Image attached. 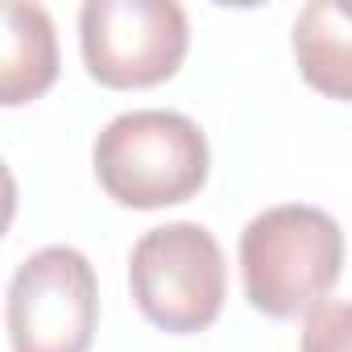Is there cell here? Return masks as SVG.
<instances>
[{
  "instance_id": "cell-5",
  "label": "cell",
  "mask_w": 352,
  "mask_h": 352,
  "mask_svg": "<svg viewBox=\"0 0 352 352\" xmlns=\"http://www.w3.org/2000/svg\"><path fill=\"white\" fill-rule=\"evenodd\" d=\"M13 352H87L100 319L91 261L71 245L30 253L9 282Z\"/></svg>"
},
{
  "instance_id": "cell-4",
  "label": "cell",
  "mask_w": 352,
  "mask_h": 352,
  "mask_svg": "<svg viewBox=\"0 0 352 352\" xmlns=\"http://www.w3.org/2000/svg\"><path fill=\"white\" fill-rule=\"evenodd\" d=\"M187 13L174 0H87L79 46L96 83L129 91L166 83L187 58Z\"/></svg>"
},
{
  "instance_id": "cell-3",
  "label": "cell",
  "mask_w": 352,
  "mask_h": 352,
  "mask_svg": "<svg viewBox=\"0 0 352 352\" xmlns=\"http://www.w3.org/2000/svg\"><path fill=\"white\" fill-rule=\"evenodd\" d=\"M129 286L137 311L174 336L204 331L224 311L228 270L220 241L191 220L149 228L129 257Z\"/></svg>"
},
{
  "instance_id": "cell-6",
  "label": "cell",
  "mask_w": 352,
  "mask_h": 352,
  "mask_svg": "<svg viewBox=\"0 0 352 352\" xmlns=\"http://www.w3.org/2000/svg\"><path fill=\"white\" fill-rule=\"evenodd\" d=\"M58 79V38L42 5H5L0 34V100L9 108L38 100Z\"/></svg>"
},
{
  "instance_id": "cell-1",
  "label": "cell",
  "mask_w": 352,
  "mask_h": 352,
  "mask_svg": "<svg viewBox=\"0 0 352 352\" xmlns=\"http://www.w3.org/2000/svg\"><path fill=\"white\" fill-rule=\"evenodd\" d=\"M344 270L340 224L311 204H282L241 232L245 298L270 319H298L323 307Z\"/></svg>"
},
{
  "instance_id": "cell-7",
  "label": "cell",
  "mask_w": 352,
  "mask_h": 352,
  "mask_svg": "<svg viewBox=\"0 0 352 352\" xmlns=\"http://www.w3.org/2000/svg\"><path fill=\"white\" fill-rule=\"evenodd\" d=\"M294 58L315 91L352 100V0H311L294 21Z\"/></svg>"
},
{
  "instance_id": "cell-8",
  "label": "cell",
  "mask_w": 352,
  "mask_h": 352,
  "mask_svg": "<svg viewBox=\"0 0 352 352\" xmlns=\"http://www.w3.org/2000/svg\"><path fill=\"white\" fill-rule=\"evenodd\" d=\"M302 352H352V302H323L307 315Z\"/></svg>"
},
{
  "instance_id": "cell-2",
  "label": "cell",
  "mask_w": 352,
  "mask_h": 352,
  "mask_svg": "<svg viewBox=\"0 0 352 352\" xmlns=\"http://www.w3.org/2000/svg\"><path fill=\"white\" fill-rule=\"evenodd\" d=\"M100 187L124 208L187 204L208 183V137L183 112L137 108L104 124L91 149Z\"/></svg>"
}]
</instances>
